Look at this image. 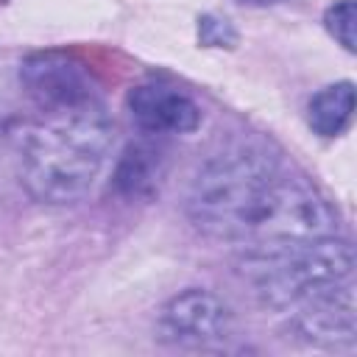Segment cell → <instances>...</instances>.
<instances>
[{
    "label": "cell",
    "instance_id": "obj_1",
    "mask_svg": "<svg viewBox=\"0 0 357 357\" xmlns=\"http://www.w3.org/2000/svg\"><path fill=\"white\" fill-rule=\"evenodd\" d=\"M187 215L204 234L240 245L326 237L337 229L324 195L259 148L209 159L190 187Z\"/></svg>",
    "mask_w": 357,
    "mask_h": 357
},
{
    "label": "cell",
    "instance_id": "obj_2",
    "mask_svg": "<svg viewBox=\"0 0 357 357\" xmlns=\"http://www.w3.org/2000/svg\"><path fill=\"white\" fill-rule=\"evenodd\" d=\"M114 142V123L100 98L39 109L22 134L20 173L45 204H73L89 192Z\"/></svg>",
    "mask_w": 357,
    "mask_h": 357
},
{
    "label": "cell",
    "instance_id": "obj_3",
    "mask_svg": "<svg viewBox=\"0 0 357 357\" xmlns=\"http://www.w3.org/2000/svg\"><path fill=\"white\" fill-rule=\"evenodd\" d=\"M354 254L335 234L245 245L237 271L271 310H293L307 296L351 279Z\"/></svg>",
    "mask_w": 357,
    "mask_h": 357
},
{
    "label": "cell",
    "instance_id": "obj_4",
    "mask_svg": "<svg viewBox=\"0 0 357 357\" xmlns=\"http://www.w3.org/2000/svg\"><path fill=\"white\" fill-rule=\"evenodd\" d=\"M20 78H22L28 106L33 112L100 98L92 73L78 59L56 50L33 53L25 61H20Z\"/></svg>",
    "mask_w": 357,
    "mask_h": 357
},
{
    "label": "cell",
    "instance_id": "obj_5",
    "mask_svg": "<svg viewBox=\"0 0 357 357\" xmlns=\"http://www.w3.org/2000/svg\"><path fill=\"white\" fill-rule=\"evenodd\" d=\"M231 310L206 290H184L159 312V332L176 346H209L231 335Z\"/></svg>",
    "mask_w": 357,
    "mask_h": 357
},
{
    "label": "cell",
    "instance_id": "obj_6",
    "mask_svg": "<svg viewBox=\"0 0 357 357\" xmlns=\"http://www.w3.org/2000/svg\"><path fill=\"white\" fill-rule=\"evenodd\" d=\"M293 326L310 343H318V346H351L354 335H357L354 284H351V279L329 284V287L307 296L301 304H296L293 307Z\"/></svg>",
    "mask_w": 357,
    "mask_h": 357
},
{
    "label": "cell",
    "instance_id": "obj_7",
    "mask_svg": "<svg viewBox=\"0 0 357 357\" xmlns=\"http://www.w3.org/2000/svg\"><path fill=\"white\" fill-rule=\"evenodd\" d=\"M131 120L148 134H190L201 123L198 103L162 84H139L126 98Z\"/></svg>",
    "mask_w": 357,
    "mask_h": 357
},
{
    "label": "cell",
    "instance_id": "obj_8",
    "mask_svg": "<svg viewBox=\"0 0 357 357\" xmlns=\"http://www.w3.org/2000/svg\"><path fill=\"white\" fill-rule=\"evenodd\" d=\"M162 176H165L162 156L148 145H131V148H126L123 159L117 162V170L112 178L123 195L142 198V195H151L156 190Z\"/></svg>",
    "mask_w": 357,
    "mask_h": 357
},
{
    "label": "cell",
    "instance_id": "obj_9",
    "mask_svg": "<svg viewBox=\"0 0 357 357\" xmlns=\"http://www.w3.org/2000/svg\"><path fill=\"white\" fill-rule=\"evenodd\" d=\"M310 126L321 137H337L351 120L354 112V84L351 81H337L332 86H324L318 95L310 100Z\"/></svg>",
    "mask_w": 357,
    "mask_h": 357
},
{
    "label": "cell",
    "instance_id": "obj_10",
    "mask_svg": "<svg viewBox=\"0 0 357 357\" xmlns=\"http://www.w3.org/2000/svg\"><path fill=\"white\" fill-rule=\"evenodd\" d=\"M28 103L22 78H20V64H11L0 59V126L11 123L20 114V106Z\"/></svg>",
    "mask_w": 357,
    "mask_h": 357
},
{
    "label": "cell",
    "instance_id": "obj_11",
    "mask_svg": "<svg viewBox=\"0 0 357 357\" xmlns=\"http://www.w3.org/2000/svg\"><path fill=\"white\" fill-rule=\"evenodd\" d=\"M324 25L326 31L349 50L354 53V25H357V8H354V0H337L326 8L324 14Z\"/></svg>",
    "mask_w": 357,
    "mask_h": 357
},
{
    "label": "cell",
    "instance_id": "obj_12",
    "mask_svg": "<svg viewBox=\"0 0 357 357\" xmlns=\"http://www.w3.org/2000/svg\"><path fill=\"white\" fill-rule=\"evenodd\" d=\"M198 36H201V42L204 45H209V47H231L234 42H237V33H234V28L226 22V20H218V17H201V22H198Z\"/></svg>",
    "mask_w": 357,
    "mask_h": 357
},
{
    "label": "cell",
    "instance_id": "obj_13",
    "mask_svg": "<svg viewBox=\"0 0 357 357\" xmlns=\"http://www.w3.org/2000/svg\"><path fill=\"white\" fill-rule=\"evenodd\" d=\"M251 3H268V0H251Z\"/></svg>",
    "mask_w": 357,
    "mask_h": 357
}]
</instances>
